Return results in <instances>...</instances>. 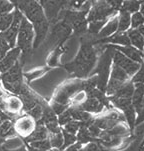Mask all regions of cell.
Listing matches in <instances>:
<instances>
[{"label":"cell","instance_id":"21","mask_svg":"<svg viewBox=\"0 0 144 151\" xmlns=\"http://www.w3.org/2000/svg\"><path fill=\"white\" fill-rule=\"evenodd\" d=\"M118 17V32H127L131 28V14L125 11H119Z\"/></svg>","mask_w":144,"mask_h":151},{"label":"cell","instance_id":"22","mask_svg":"<svg viewBox=\"0 0 144 151\" xmlns=\"http://www.w3.org/2000/svg\"><path fill=\"white\" fill-rule=\"evenodd\" d=\"M76 138H77V142L81 145H86L90 142L95 141L91 135H90L87 126H84V125H82V124H81L80 129L78 130V132H77V134H76Z\"/></svg>","mask_w":144,"mask_h":151},{"label":"cell","instance_id":"14","mask_svg":"<svg viewBox=\"0 0 144 151\" xmlns=\"http://www.w3.org/2000/svg\"><path fill=\"white\" fill-rule=\"evenodd\" d=\"M107 46L111 48V49L119 51L120 53H122L126 57L135 61V62L139 63V64L144 62V57L142 52L137 50L136 48L132 47V46H117V45H109V44H107Z\"/></svg>","mask_w":144,"mask_h":151},{"label":"cell","instance_id":"8","mask_svg":"<svg viewBox=\"0 0 144 151\" xmlns=\"http://www.w3.org/2000/svg\"><path fill=\"white\" fill-rule=\"evenodd\" d=\"M13 13H14V17H13V22H12V24L10 25V27L6 31L0 33V36L8 43V45L10 46L11 49L16 47V40L18 36V32H19L20 24H21V21H22L23 17H24L22 12L18 8H16V7H15Z\"/></svg>","mask_w":144,"mask_h":151},{"label":"cell","instance_id":"34","mask_svg":"<svg viewBox=\"0 0 144 151\" xmlns=\"http://www.w3.org/2000/svg\"><path fill=\"white\" fill-rule=\"evenodd\" d=\"M83 148L85 151H109V150L105 149L102 145H100L99 143L96 142V141L90 142V143H88V144L84 145Z\"/></svg>","mask_w":144,"mask_h":151},{"label":"cell","instance_id":"13","mask_svg":"<svg viewBox=\"0 0 144 151\" xmlns=\"http://www.w3.org/2000/svg\"><path fill=\"white\" fill-rule=\"evenodd\" d=\"M21 55V51L19 48L14 47L8 51L5 57L0 60V75L11 69L19 61V57Z\"/></svg>","mask_w":144,"mask_h":151},{"label":"cell","instance_id":"4","mask_svg":"<svg viewBox=\"0 0 144 151\" xmlns=\"http://www.w3.org/2000/svg\"><path fill=\"white\" fill-rule=\"evenodd\" d=\"M1 83L5 90L10 93L16 94L17 96L19 95L25 85L23 82L22 65L20 64L19 61L7 72L1 74Z\"/></svg>","mask_w":144,"mask_h":151},{"label":"cell","instance_id":"1","mask_svg":"<svg viewBox=\"0 0 144 151\" xmlns=\"http://www.w3.org/2000/svg\"><path fill=\"white\" fill-rule=\"evenodd\" d=\"M13 3L15 7L22 12L23 16L32 24L35 33L33 49H36L45 39L49 29V22L45 16L44 10L40 2L37 1H18Z\"/></svg>","mask_w":144,"mask_h":151},{"label":"cell","instance_id":"28","mask_svg":"<svg viewBox=\"0 0 144 151\" xmlns=\"http://www.w3.org/2000/svg\"><path fill=\"white\" fill-rule=\"evenodd\" d=\"M144 25V17L139 11L131 14V28L130 29H138Z\"/></svg>","mask_w":144,"mask_h":151},{"label":"cell","instance_id":"42","mask_svg":"<svg viewBox=\"0 0 144 151\" xmlns=\"http://www.w3.org/2000/svg\"><path fill=\"white\" fill-rule=\"evenodd\" d=\"M78 151H85V150H84V148H83V147H81Z\"/></svg>","mask_w":144,"mask_h":151},{"label":"cell","instance_id":"40","mask_svg":"<svg viewBox=\"0 0 144 151\" xmlns=\"http://www.w3.org/2000/svg\"><path fill=\"white\" fill-rule=\"evenodd\" d=\"M5 142H6V139H4V138L0 137V146H2V145H3Z\"/></svg>","mask_w":144,"mask_h":151},{"label":"cell","instance_id":"44","mask_svg":"<svg viewBox=\"0 0 144 151\" xmlns=\"http://www.w3.org/2000/svg\"><path fill=\"white\" fill-rule=\"evenodd\" d=\"M142 54H143V57H144V49H143V51H142Z\"/></svg>","mask_w":144,"mask_h":151},{"label":"cell","instance_id":"16","mask_svg":"<svg viewBox=\"0 0 144 151\" xmlns=\"http://www.w3.org/2000/svg\"><path fill=\"white\" fill-rule=\"evenodd\" d=\"M48 137H49V132H48V130L46 129V127L42 123L38 122V123H36V127H35V129L33 130V132L28 137L25 138L24 141L26 144H29V143L47 139Z\"/></svg>","mask_w":144,"mask_h":151},{"label":"cell","instance_id":"11","mask_svg":"<svg viewBox=\"0 0 144 151\" xmlns=\"http://www.w3.org/2000/svg\"><path fill=\"white\" fill-rule=\"evenodd\" d=\"M41 6L44 10L45 16L48 22L56 24L59 14L62 10L65 8L66 2H59V1H41Z\"/></svg>","mask_w":144,"mask_h":151},{"label":"cell","instance_id":"18","mask_svg":"<svg viewBox=\"0 0 144 151\" xmlns=\"http://www.w3.org/2000/svg\"><path fill=\"white\" fill-rule=\"evenodd\" d=\"M118 32V17L117 15L114 17H112L111 19H109L107 21L106 24L104 25V27L101 29V31L98 33V36L100 39H104V38H108L112 35H114L115 33Z\"/></svg>","mask_w":144,"mask_h":151},{"label":"cell","instance_id":"10","mask_svg":"<svg viewBox=\"0 0 144 151\" xmlns=\"http://www.w3.org/2000/svg\"><path fill=\"white\" fill-rule=\"evenodd\" d=\"M82 90H84V81H77V82L67 84L59 89V91L54 96V101L68 105L69 99L74 97Z\"/></svg>","mask_w":144,"mask_h":151},{"label":"cell","instance_id":"2","mask_svg":"<svg viewBox=\"0 0 144 151\" xmlns=\"http://www.w3.org/2000/svg\"><path fill=\"white\" fill-rule=\"evenodd\" d=\"M97 65V52L90 41L82 42L80 50L73 60L66 63L64 68L77 78H87Z\"/></svg>","mask_w":144,"mask_h":151},{"label":"cell","instance_id":"25","mask_svg":"<svg viewBox=\"0 0 144 151\" xmlns=\"http://www.w3.org/2000/svg\"><path fill=\"white\" fill-rule=\"evenodd\" d=\"M140 4L141 2L139 1H123L119 11H125L128 12L129 14L136 13V12L139 11Z\"/></svg>","mask_w":144,"mask_h":151},{"label":"cell","instance_id":"17","mask_svg":"<svg viewBox=\"0 0 144 151\" xmlns=\"http://www.w3.org/2000/svg\"><path fill=\"white\" fill-rule=\"evenodd\" d=\"M144 99V85L143 84H134V93L132 95L131 101L134 108L136 115H137L142 109Z\"/></svg>","mask_w":144,"mask_h":151},{"label":"cell","instance_id":"19","mask_svg":"<svg viewBox=\"0 0 144 151\" xmlns=\"http://www.w3.org/2000/svg\"><path fill=\"white\" fill-rule=\"evenodd\" d=\"M128 38L132 47L142 52L144 49V38L138 29H129L127 31Z\"/></svg>","mask_w":144,"mask_h":151},{"label":"cell","instance_id":"36","mask_svg":"<svg viewBox=\"0 0 144 151\" xmlns=\"http://www.w3.org/2000/svg\"><path fill=\"white\" fill-rule=\"evenodd\" d=\"M11 49L5 40L0 36V60H2L5 57V55L8 53V51Z\"/></svg>","mask_w":144,"mask_h":151},{"label":"cell","instance_id":"24","mask_svg":"<svg viewBox=\"0 0 144 151\" xmlns=\"http://www.w3.org/2000/svg\"><path fill=\"white\" fill-rule=\"evenodd\" d=\"M49 141L51 144L52 149L56 150H61V148L63 146V135L62 131L59 133H50L49 134Z\"/></svg>","mask_w":144,"mask_h":151},{"label":"cell","instance_id":"20","mask_svg":"<svg viewBox=\"0 0 144 151\" xmlns=\"http://www.w3.org/2000/svg\"><path fill=\"white\" fill-rule=\"evenodd\" d=\"M134 93V84L130 81L126 82L124 85H122L118 90L113 94L112 97L115 98H122V99H131Z\"/></svg>","mask_w":144,"mask_h":151},{"label":"cell","instance_id":"27","mask_svg":"<svg viewBox=\"0 0 144 151\" xmlns=\"http://www.w3.org/2000/svg\"><path fill=\"white\" fill-rule=\"evenodd\" d=\"M62 135H63V146L61 148V150L66 149V148L70 147L71 145H74L75 143H77L76 135H73L71 133L64 131L63 129H62Z\"/></svg>","mask_w":144,"mask_h":151},{"label":"cell","instance_id":"23","mask_svg":"<svg viewBox=\"0 0 144 151\" xmlns=\"http://www.w3.org/2000/svg\"><path fill=\"white\" fill-rule=\"evenodd\" d=\"M14 122L12 120H4L0 125V137L6 139L7 137L15 134Z\"/></svg>","mask_w":144,"mask_h":151},{"label":"cell","instance_id":"38","mask_svg":"<svg viewBox=\"0 0 144 151\" xmlns=\"http://www.w3.org/2000/svg\"><path fill=\"white\" fill-rule=\"evenodd\" d=\"M81 147H82V145L77 142L74 145H71L70 147L66 148V149H64V150H61V151H78Z\"/></svg>","mask_w":144,"mask_h":151},{"label":"cell","instance_id":"35","mask_svg":"<svg viewBox=\"0 0 144 151\" xmlns=\"http://www.w3.org/2000/svg\"><path fill=\"white\" fill-rule=\"evenodd\" d=\"M50 107L52 108V110L54 111V113L56 115H60L61 113H63L64 111H65L66 109L68 108V105H65V104H61V103H58V102L56 101H53L52 103H51Z\"/></svg>","mask_w":144,"mask_h":151},{"label":"cell","instance_id":"26","mask_svg":"<svg viewBox=\"0 0 144 151\" xmlns=\"http://www.w3.org/2000/svg\"><path fill=\"white\" fill-rule=\"evenodd\" d=\"M13 12H12V13H8V14H0V33L6 31L10 27V25L12 24V22H13V17H14Z\"/></svg>","mask_w":144,"mask_h":151},{"label":"cell","instance_id":"32","mask_svg":"<svg viewBox=\"0 0 144 151\" xmlns=\"http://www.w3.org/2000/svg\"><path fill=\"white\" fill-rule=\"evenodd\" d=\"M131 82L133 84H143L144 85V62L141 63L139 70L131 78Z\"/></svg>","mask_w":144,"mask_h":151},{"label":"cell","instance_id":"43","mask_svg":"<svg viewBox=\"0 0 144 151\" xmlns=\"http://www.w3.org/2000/svg\"><path fill=\"white\" fill-rule=\"evenodd\" d=\"M1 123H2V119L0 118V125H1Z\"/></svg>","mask_w":144,"mask_h":151},{"label":"cell","instance_id":"30","mask_svg":"<svg viewBox=\"0 0 144 151\" xmlns=\"http://www.w3.org/2000/svg\"><path fill=\"white\" fill-rule=\"evenodd\" d=\"M81 127V123L78 121H75V120H72V121L68 122L66 125H64L63 126V130L68 133H71V134L73 135H76L77 132H78V130L80 129Z\"/></svg>","mask_w":144,"mask_h":151},{"label":"cell","instance_id":"33","mask_svg":"<svg viewBox=\"0 0 144 151\" xmlns=\"http://www.w3.org/2000/svg\"><path fill=\"white\" fill-rule=\"evenodd\" d=\"M57 120H58V123L60 126H64V125H66L68 122L72 121V117H71V113H70V109H69V107L63 112V113L58 115Z\"/></svg>","mask_w":144,"mask_h":151},{"label":"cell","instance_id":"29","mask_svg":"<svg viewBox=\"0 0 144 151\" xmlns=\"http://www.w3.org/2000/svg\"><path fill=\"white\" fill-rule=\"evenodd\" d=\"M28 146L33 147L35 149H39V150H51L52 147H51L49 138L44 140H41V141H37V142H33V143H29V144H26Z\"/></svg>","mask_w":144,"mask_h":151},{"label":"cell","instance_id":"37","mask_svg":"<svg viewBox=\"0 0 144 151\" xmlns=\"http://www.w3.org/2000/svg\"><path fill=\"white\" fill-rule=\"evenodd\" d=\"M2 151H28V148L26 145H23V144L19 148H16V149H8V148L2 146Z\"/></svg>","mask_w":144,"mask_h":151},{"label":"cell","instance_id":"6","mask_svg":"<svg viewBox=\"0 0 144 151\" xmlns=\"http://www.w3.org/2000/svg\"><path fill=\"white\" fill-rule=\"evenodd\" d=\"M118 11L113 8L110 1H97L92 2L91 8L87 15V21L99 22V21H108L112 17L116 16Z\"/></svg>","mask_w":144,"mask_h":151},{"label":"cell","instance_id":"39","mask_svg":"<svg viewBox=\"0 0 144 151\" xmlns=\"http://www.w3.org/2000/svg\"><path fill=\"white\" fill-rule=\"evenodd\" d=\"M139 12L141 13V15L144 17V2H141L140 4V9H139Z\"/></svg>","mask_w":144,"mask_h":151},{"label":"cell","instance_id":"41","mask_svg":"<svg viewBox=\"0 0 144 151\" xmlns=\"http://www.w3.org/2000/svg\"><path fill=\"white\" fill-rule=\"evenodd\" d=\"M140 148L143 150V148H144V138H143V140H142V142H141V145H140Z\"/></svg>","mask_w":144,"mask_h":151},{"label":"cell","instance_id":"15","mask_svg":"<svg viewBox=\"0 0 144 151\" xmlns=\"http://www.w3.org/2000/svg\"><path fill=\"white\" fill-rule=\"evenodd\" d=\"M75 106V105H74ZM81 110L87 112V113L93 114V113H101L104 110L105 106L99 100L93 97H86V99L79 105H77Z\"/></svg>","mask_w":144,"mask_h":151},{"label":"cell","instance_id":"7","mask_svg":"<svg viewBox=\"0 0 144 151\" xmlns=\"http://www.w3.org/2000/svg\"><path fill=\"white\" fill-rule=\"evenodd\" d=\"M131 78L128 76V74L125 72L123 69L118 67L117 65L113 64L111 66V71H110V77L108 80L106 89H105V94L107 97L112 96L115 94L118 89L122 85H124L126 82L130 81Z\"/></svg>","mask_w":144,"mask_h":151},{"label":"cell","instance_id":"5","mask_svg":"<svg viewBox=\"0 0 144 151\" xmlns=\"http://www.w3.org/2000/svg\"><path fill=\"white\" fill-rule=\"evenodd\" d=\"M112 66V49L106 46V50L102 54L99 62L96 66V78H97V88L100 91L104 92L106 89L108 80L110 77V71Z\"/></svg>","mask_w":144,"mask_h":151},{"label":"cell","instance_id":"9","mask_svg":"<svg viewBox=\"0 0 144 151\" xmlns=\"http://www.w3.org/2000/svg\"><path fill=\"white\" fill-rule=\"evenodd\" d=\"M112 63L117 65L118 67H120L121 69H123V70L128 74V76H129L130 78H132L133 76L135 75L136 72L139 70L140 65H141L139 63L135 62V61L126 57L125 55H123L119 51L114 50V49H112Z\"/></svg>","mask_w":144,"mask_h":151},{"label":"cell","instance_id":"3","mask_svg":"<svg viewBox=\"0 0 144 151\" xmlns=\"http://www.w3.org/2000/svg\"><path fill=\"white\" fill-rule=\"evenodd\" d=\"M34 38L35 33L33 30L32 24L25 17H23L16 40V47L19 48L21 51L23 60L31 54L33 50V44H34Z\"/></svg>","mask_w":144,"mask_h":151},{"label":"cell","instance_id":"31","mask_svg":"<svg viewBox=\"0 0 144 151\" xmlns=\"http://www.w3.org/2000/svg\"><path fill=\"white\" fill-rule=\"evenodd\" d=\"M15 9V5L13 2L9 1H0V14H8L12 13Z\"/></svg>","mask_w":144,"mask_h":151},{"label":"cell","instance_id":"12","mask_svg":"<svg viewBox=\"0 0 144 151\" xmlns=\"http://www.w3.org/2000/svg\"><path fill=\"white\" fill-rule=\"evenodd\" d=\"M35 127L36 122L27 114L18 117L14 122L15 132L21 137H24V139L31 134L33 130L35 129Z\"/></svg>","mask_w":144,"mask_h":151}]
</instances>
